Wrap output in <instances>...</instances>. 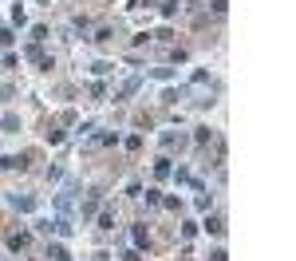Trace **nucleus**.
Returning a JSON list of instances; mask_svg holds the SVG:
<instances>
[{
  "instance_id": "23",
  "label": "nucleus",
  "mask_w": 296,
  "mask_h": 261,
  "mask_svg": "<svg viewBox=\"0 0 296 261\" xmlns=\"http://www.w3.org/2000/svg\"><path fill=\"white\" fill-rule=\"evenodd\" d=\"M47 36H52V32H47V24H36V28H32V44H44Z\"/></svg>"
},
{
  "instance_id": "27",
  "label": "nucleus",
  "mask_w": 296,
  "mask_h": 261,
  "mask_svg": "<svg viewBox=\"0 0 296 261\" xmlns=\"http://www.w3.org/2000/svg\"><path fill=\"white\" fill-rule=\"evenodd\" d=\"M193 233H198V226H193V222H182V242H190Z\"/></svg>"
},
{
  "instance_id": "30",
  "label": "nucleus",
  "mask_w": 296,
  "mask_h": 261,
  "mask_svg": "<svg viewBox=\"0 0 296 261\" xmlns=\"http://www.w3.org/2000/svg\"><path fill=\"white\" fill-rule=\"evenodd\" d=\"M122 261H142V253L138 249H122Z\"/></svg>"
},
{
  "instance_id": "20",
  "label": "nucleus",
  "mask_w": 296,
  "mask_h": 261,
  "mask_svg": "<svg viewBox=\"0 0 296 261\" xmlns=\"http://www.w3.org/2000/svg\"><path fill=\"white\" fill-rule=\"evenodd\" d=\"M178 12H182V0H162V16L166 20H174Z\"/></svg>"
},
{
  "instance_id": "11",
  "label": "nucleus",
  "mask_w": 296,
  "mask_h": 261,
  "mask_svg": "<svg viewBox=\"0 0 296 261\" xmlns=\"http://www.w3.org/2000/svg\"><path fill=\"white\" fill-rule=\"evenodd\" d=\"M170 162H174L170 154H158V158H154V178H158V182H166V178H170Z\"/></svg>"
},
{
  "instance_id": "16",
  "label": "nucleus",
  "mask_w": 296,
  "mask_h": 261,
  "mask_svg": "<svg viewBox=\"0 0 296 261\" xmlns=\"http://www.w3.org/2000/svg\"><path fill=\"white\" fill-rule=\"evenodd\" d=\"M47 261H71V253L59 246V242H47Z\"/></svg>"
},
{
  "instance_id": "26",
  "label": "nucleus",
  "mask_w": 296,
  "mask_h": 261,
  "mask_svg": "<svg viewBox=\"0 0 296 261\" xmlns=\"http://www.w3.org/2000/svg\"><path fill=\"white\" fill-rule=\"evenodd\" d=\"M111 67H115V63H107V60H99V63H95V67H91V72H95V76H111Z\"/></svg>"
},
{
  "instance_id": "17",
  "label": "nucleus",
  "mask_w": 296,
  "mask_h": 261,
  "mask_svg": "<svg viewBox=\"0 0 296 261\" xmlns=\"http://www.w3.org/2000/svg\"><path fill=\"white\" fill-rule=\"evenodd\" d=\"M142 202H146V210H158V206H162V190H158V186H150Z\"/></svg>"
},
{
  "instance_id": "2",
  "label": "nucleus",
  "mask_w": 296,
  "mask_h": 261,
  "mask_svg": "<svg viewBox=\"0 0 296 261\" xmlns=\"http://www.w3.org/2000/svg\"><path fill=\"white\" fill-rule=\"evenodd\" d=\"M103 194H107V186H91V190H87V198L79 202V218H83V222H91V218L99 214V206L107 202Z\"/></svg>"
},
{
  "instance_id": "3",
  "label": "nucleus",
  "mask_w": 296,
  "mask_h": 261,
  "mask_svg": "<svg viewBox=\"0 0 296 261\" xmlns=\"http://www.w3.org/2000/svg\"><path fill=\"white\" fill-rule=\"evenodd\" d=\"M107 147H118V131H91V138L83 143V154H99Z\"/></svg>"
},
{
  "instance_id": "1",
  "label": "nucleus",
  "mask_w": 296,
  "mask_h": 261,
  "mask_svg": "<svg viewBox=\"0 0 296 261\" xmlns=\"http://www.w3.org/2000/svg\"><path fill=\"white\" fill-rule=\"evenodd\" d=\"M4 246L12 249V253H28V249H32V233L12 222V226H4Z\"/></svg>"
},
{
  "instance_id": "25",
  "label": "nucleus",
  "mask_w": 296,
  "mask_h": 261,
  "mask_svg": "<svg viewBox=\"0 0 296 261\" xmlns=\"http://www.w3.org/2000/svg\"><path fill=\"white\" fill-rule=\"evenodd\" d=\"M44 178H47V182H59V178H63V167H47Z\"/></svg>"
},
{
  "instance_id": "10",
  "label": "nucleus",
  "mask_w": 296,
  "mask_h": 261,
  "mask_svg": "<svg viewBox=\"0 0 296 261\" xmlns=\"http://www.w3.org/2000/svg\"><path fill=\"white\" fill-rule=\"evenodd\" d=\"M154 123H158V115H154V111H134V127H138V135H146Z\"/></svg>"
},
{
  "instance_id": "28",
  "label": "nucleus",
  "mask_w": 296,
  "mask_h": 261,
  "mask_svg": "<svg viewBox=\"0 0 296 261\" xmlns=\"http://www.w3.org/2000/svg\"><path fill=\"white\" fill-rule=\"evenodd\" d=\"M12 95H16L12 83H4V87H0V99H4V103H12Z\"/></svg>"
},
{
  "instance_id": "21",
  "label": "nucleus",
  "mask_w": 296,
  "mask_h": 261,
  "mask_svg": "<svg viewBox=\"0 0 296 261\" xmlns=\"http://www.w3.org/2000/svg\"><path fill=\"white\" fill-rule=\"evenodd\" d=\"M103 95H107L103 83H91V87H87V99H91V103H103Z\"/></svg>"
},
{
  "instance_id": "18",
  "label": "nucleus",
  "mask_w": 296,
  "mask_h": 261,
  "mask_svg": "<svg viewBox=\"0 0 296 261\" xmlns=\"http://www.w3.org/2000/svg\"><path fill=\"white\" fill-rule=\"evenodd\" d=\"M142 143H146V135H138V131H134V135L127 138V154H131V158H134V154L142 151Z\"/></svg>"
},
{
  "instance_id": "24",
  "label": "nucleus",
  "mask_w": 296,
  "mask_h": 261,
  "mask_svg": "<svg viewBox=\"0 0 296 261\" xmlns=\"http://www.w3.org/2000/svg\"><path fill=\"white\" fill-rule=\"evenodd\" d=\"M206 8H213V16H225L229 12V0H209Z\"/></svg>"
},
{
  "instance_id": "22",
  "label": "nucleus",
  "mask_w": 296,
  "mask_h": 261,
  "mask_svg": "<svg viewBox=\"0 0 296 261\" xmlns=\"http://www.w3.org/2000/svg\"><path fill=\"white\" fill-rule=\"evenodd\" d=\"M4 131H8V135H16V131H20V115H16V111H8V115H4Z\"/></svg>"
},
{
  "instance_id": "31",
  "label": "nucleus",
  "mask_w": 296,
  "mask_h": 261,
  "mask_svg": "<svg viewBox=\"0 0 296 261\" xmlns=\"http://www.w3.org/2000/svg\"><path fill=\"white\" fill-rule=\"evenodd\" d=\"M150 4H154V0H131L127 8H150Z\"/></svg>"
},
{
  "instance_id": "5",
  "label": "nucleus",
  "mask_w": 296,
  "mask_h": 261,
  "mask_svg": "<svg viewBox=\"0 0 296 261\" xmlns=\"http://www.w3.org/2000/svg\"><path fill=\"white\" fill-rule=\"evenodd\" d=\"M134 246H138V249H154V238H150V226H146V222H134Z\"/></svg>"
},
{
  "instance_id": "19",
  "label": "nucleus",
  "mask_w": 296,
  "mask_h": 261,
  "mask_svg": "<svg viewBox=\"0 0 296 261\" xmlns=\"http://www.w3.org/2000/svg\"><path fill=\"white\" fill-rule=\"evenodd\" d=\"M166 60H170V63H186V60H190V48H170Z\"/></svg>"
},
{
  "instance_id": "4",
  "label": "nucleus",
  "mask_w": 296,
  "mask_h": 261,
  "mask_svg": "<svg viewBox=\"0 0 296 261\" xmlns=\"http://www.w3.org/2000/svg\"><path fill=\"white\" fill-rule=\"evenodd\" d=\"M213 138H217V131H213V127H193V135H190V143H193V151H206L209 143H213Z\"/></svg>"
},
{
  "instance_id": "9",
  "label": "nucleus",
  "mask_w": 296,
  "mask_h": 261,
  "mask_svg": "<svg viewBox=\"0 0 296 261\" xmlns=\"http://www.w3.org/2000/svg\"><path fill=\"white\" fill-rule=\"evenodd\" d=\"M8 206L20 210V214H28V210H36V198L32 194H8Z\"/></svg>"
},
{
  "instance_id": "8",
  "label": "nucleus",
  "mask_w": 296,
  "mask_h": 261,
  "mask_svg": "<svg viewBox=\"0 0 296 261\" xmlns=\"http://www.w3.org/2000/svg\"><path fill=\"white\" fill-rule=\"evenodd\" d=\"M99 230H103V233L115 230V206H111V202H103V206H99Z\"/></svg>"
},
{
  "instance_id": "6",
  "label": "nucleus",
  "mask_w": 296,
  "mask_h": 261,
  "mask_svg": "<svg viewBox=\"0 0 296 261\" xmlns=\"http://www.w3.org/2000/svg\"><path fill=\"white\" fill-rule=\"evenodd\" d=\"M63 127H59V119H47L44 123V143H52V147H59V143H63Z\"/></svg>"
},
{
  "instance_id": "13",
  "label": "nucleus",
  "mask_w": 296,
  "mask_h": 261,
  "mask_svg": "<svg viewBox=\"0 0 296 261\" xmlns=\"http://www.w3.org/2000/svg\"><path fill=\"white\" fill-rule=\"evenodd\" d=\"M138 83H142V79H127V83H122V87L115 91V103H127V99L138 91Z\"/></svg>"
},
{
  "instance_id": "12",
  "label": "nucleus",
  "mask_w": 296,
  "mask_h": 261,
  "mask_svg": "<svg viewBox=\"0 0 296 261\" xmlns=\"http://www.w3.org/2000/svg\"><path fill=\"white\" fill-rule=\"evenodd\" d=\"M202 226H206V233H213V238H221V233H225V218H221V214H209L206 222H202Z\"/></svg>"
},
{
  "instance_id": "7",
  "label": "nucleus",
  "mask_w": 296,
  "mask_h": 261,
  "mask_svg": "<svg viewBox=\"0 0 296 261\" xmlns=\"http://www.w3.org/2000/svg\"><path fill=\"white\" fill-rule=\"evenodd\" d=\"M190 147V138L186 135H174V131H166L162 135V151H186Z\"/></svg>"
},
{
  "instance_id": "14",
  "label": "nucleus",
  "mask_w": 296,
  "mask_h": 261,
  "mask_svg": "<svg viewBox=\"0 0 296 261\" xmlns=\"http://www.w3.org/2000/svg\"><path fill=\"white\" fill-rule=\"evenodd\" d=\"M115 36H118L115 24H99V28H95V44H111Z\"/></svg>"
},
{
  "instance_id": "15",
  "label": "nucleus",
  "mask_w": 296,
  "mask_h": 261,
  "mask_svg": "<svg viewBox=\"0 0 296 261\" xmlns=\"http://www.w3.org/2000/svg\"><path fill=\"white\" fill-rule=\"evenodd\" d=\"M178 99H186V87H166V91H162V99H158V103H162V107H174Z\"/></svg>"
},
{
  "instance_id": "32",
  "label": "nucleus",
  "mask_w": 296,
  "mask_h": 261,
  "mask_svg": "<svg viewBox=\"0 0 296 261\" xmlns=\"http://www.w3.org/2000/svg\"><path fill=\"white\" fill-rule=\"evenodd\" d=\"M209 261H225V249H213V253H209Z\"/></svg>"
},
{
  "instance_id": "29",
  "label": "nucleus",
  "mask_w": 296,
  "mask_h": 261,
  "mask_svg": "<svg viewBox=\"0 0 296 261\" xmlns=\"http://www.w3.org/2000/svg\"><path fill=\"white\" fill-rule=\"evenodd\" d=\"M12 40H16V36H12V28H0V48H8Z\"/></svg>"
}]
</instances>
